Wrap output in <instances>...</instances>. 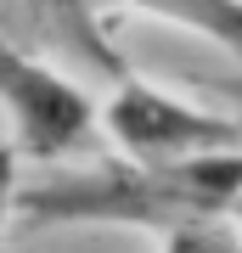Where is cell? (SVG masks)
Here are the masks:
<instances>
[{"instance_id": "52a82bcc", "label": "cell", "mask_w": 242, "mask_h": 253, "mask_svg": "<svg viewBox=\"0 0 242 253\" xmlns=\"http://www.w3.org/2000/svg\"><path fill=\"white\" fill-rule=\"evenodd\" d=\"M11 191H17V146L0 141V236L11 225Z\"/></svg>"}, {"instance_id": "ba28073f", "label": "cell", "mask_w": 242, "mask_h": 253, "mask_svg": "<svg viewBox=\"0 0 242 253\" xmlns=\"http://www.w3.org/2000/svg\"><path fill=\"white\" fill-rule=\"evenodd\" d=\"M214 90H220L225 101H242V79H225V84H214Z\"/></svg>"}, {"instance_id": "3957f363", "label": "cell", "mask_w": 242, "mask_h": 253, "mask_svg": "<svg viewBox=\"0 0 242 253\" xmlns=\"http://www.w3.org/2000/svg\"><path fill=\"white\" fill-rule=\"evenodd\" d=\"M101 135H107L124 158L141 163H180V158H203V152H231L242 146V124L214 107H192L158 84L135 79H113V96L101 101Z\"/></svg>"}, {"instance_id": "9c48e42d", "label": "cell", "mask_w": 242, "mask_h": 253, "mask_svg": "<svg viewBox=\"0 0 242 253\" xmlns=\"http://www.w3.org/2000/svg\"><path fill=\"white\" fill-rule=\"evenodd\" d=\"M231 219H237V225H242V197H237V203H231Z\"/></svg>"}, {"instance_id": "6da1fadb", "label": "cell", "mask_w": 242, "mask_h": 253, "mask_svg": "<svg viewBox=\"0 0 242 253\" xmlns=\"http://www.w3.org/2000/svg\"><path fill=\"white\" fill-rule=\"evenodd\" d=\"M242 197V146L203 152L180 163L107 158L85 169H51L11 191V219L23 225H130V231H169L186 219L231 214Z\"/></svg>"}, {"instance_id": "8992f818", "label": "cell", "mask_w": 242, "mask_h": 253, "mask_svg": "<svg viewBox=\"0 0 242 253\" xmlns=\"http://www.w3.org/2000/svg\"><path fill=\"white\" fill-rule=\"evenodd\" d=\"M163 253H242V225L231 214L186 219V225L163 231Z\"/></svg>"}, {"instance_id": "277c9868", "label": "cell", "mask_w": 242, "mask_h": 253, "mask_svg": "<svg viewBox=\"0 0 242 253\" xmlns=\"http://www.w3.org/2000/svg\"><path fill=\"white\" fill-rule=\"evenodd\" d=\"M0 34L45 62H73L101 79H124L130 62L101 23V0H0Z\"/></svg>"}, {"instance_id": "5b68a950", "label": "cell", "mask_w": 242, "mask_h": 253, "mask_svg": "<svg viewBox=\"0 0 242 253\" xmlns=\"http://www.w3.org/2000/svg\"><path fill=\"white\" fill-rule=\"evenodd\" d=\"M118 6H135L158 23L192 28V34L214 40L220 51H231L242 62V0H118Z\"/></svg>"}, {"instance_id": "7a4b0ae2", "label": "cell", "mask_w": 242, "mask_h": 253, "mask_svg": "<svg viewBox=\"0 0 242 253\" xmlns=\"http://www.w3.org/2000/svg\"><path fill=\"white\" fill-rule=\"evenodd\" d=\"M0 107L11 118V146L34 163L85 152L101 135L96 101L68 73H56L45 56L23 51L11 34H0Z\"/></svg>"}]
</instances>
